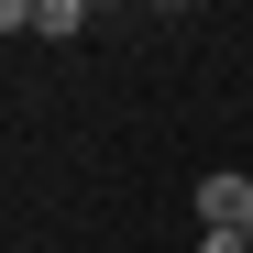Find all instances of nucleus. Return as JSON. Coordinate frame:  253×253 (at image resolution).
<instances>
[{"mask_svg": "<svg viewBox=\"0 0 253 253\" xmlns=\"http://www.w3.org/2000/svg\"><path fill=\"white\" fill-rule=\"evenodd\" d=\"M198 253H253V231H198Z\"/></svg>", "mask_w": 253, "mask_h": 253, "instance_id": "3", "label": "nucleus"}, {"mask_svg": "<svg viewBox=\"0 0 253 253\" xmlns=\"http://www.w3.org/2000/svg\"><path fill=\"white\" fill-rule=\"evenodd\" d=\"M88 11H99V0H33V33H44V44H77Z\"/></svg>", "mask_w": 253, "mask_h": 253, "instance_id": "2", "label": "nucleus"}, {"mask_svg": "<svg viewBox=\"0 0 253 253\" xmlns=\"http://www.w3.org/2000/svg\"><path fill=\"white\" fill-rule=\"evenodd\" d=\"M0 33H33V0H0Z\"/></svg>", "mask_w": 253, "mask_h": 253, "instance_id": "4", "label": "nucleus"}, {"mask_svg": "<svg viewBox=\"0 0 253 253\" xmlns=\"http://www.w3.org/2000/svg\"><path fill=\"white\" fill-rule=\"evenodd\" d=\"M242 220H253V176L209 165V176H198V231H242Z\"/></svg>", "mask_w": 253, "mask_h": 253, "instance_id": "1", "label": "nucleus"}, {"mask_svg": "<svg viewBox=\"0 0 253 253\" xmlns=\"http://www.w3.org/2000/svg\"><path fill=\"white\" fill-rule=\"evenodd\" d=\"M154 11H187V0H154Z\"/></svg>", "mask_w": 253, "mask_h": 253, "instance_id": "5", "label": "nucleus"}]
</instances>
